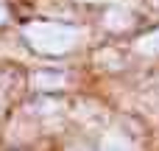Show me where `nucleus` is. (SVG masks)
<instances>
[{"instance_id": "obj_1", "label": "nucleus", "mask_w": 159, "mask_h": 151, "mask_svg": "<svg viewBox=\"0 0 159 151\" xmlns=\"http://www.w3.org/2000/svg\"><path fill=\"white\" fill-rule=\"evenodd\" d=\"M22 34L34 50L48 53V56H59V53L70 50L78 39V31L70 25H61V22H28Z\"/></svg>"}, {"instance_id": "obj_2", "label": "nucleus", "mask_w": 159, "mask_h": 151, "mask_svg": "<svg viewBox=\"0 0 159 151\" xmlns=\"http://www.w3.org/2000/svg\"><path fill=\"white\" fill-rule=\"evenodd\" d=\"M31 84L36 90H56V87H64V73H56V70H36L31 76Z\"/></svg>"}, {"instance_id": "obj_3", "label": "nucleus", "mask_w": 159, "mask_h": 151, "mask_svg": "<svg viewBox=\"0 0 159 151\" xmlns=\"http://www.w3.org/2000/svg\"><path fill=\"white\" fill-rule=\"evenodd\" d=\"M137 50L145 53V56H159V28L151 31V34H145V36L137 42Z\"/></svg>"}, {"instance_id": "obj_4", "label": "nucleus", "mask_w": 159, "mask_h": 151, "mask_svg": "<svg viewBox=\"0 0 159 151\" xmlns=\"http://www.w3.org/2000/svg\"><path fill=\"white\" fill-rule=\"evenodd\" d=\"M101 151H131V149H129V143H123L120 137H106Z\"/></svg>"}, {"instance_id": "obj_5", "label": "nucleus", "mask_w": 159, "mask_h": 151, "mask_svg": "<svg viewBox=\"0 0 159 151\" xmlns=\"http://www.w3.org/2000/svg\"><path fill=\"white\" fill-rule=\"evenodd\" d=\"M3 17H6V11H3V6H0V20H3Z\"/></svg>"}, {"instance_id": "obj_6", "label": "nucleus", "mask_w": 159, "mask_h": 151, "mask_svg": "<svg viewBox=\"0 0 159 151\" xmlns=\"http://www.w3.org/2000/svg\"><path fill=\"white\" fill-rule=\"evenodd\" d=\"M73 151H84V149H73Z\"/></svg>"}]
</instances>
